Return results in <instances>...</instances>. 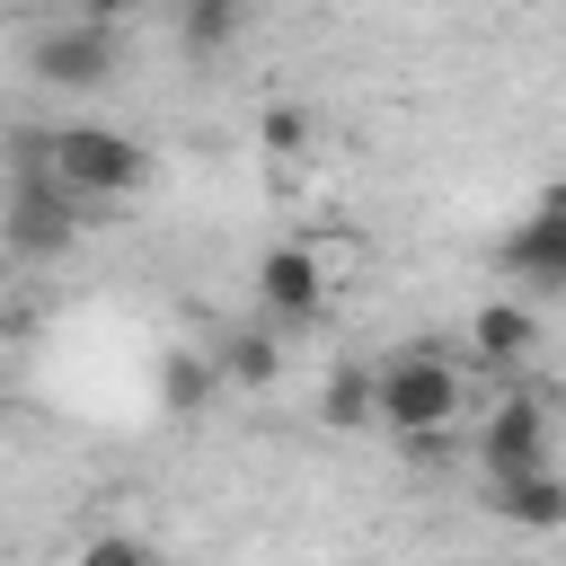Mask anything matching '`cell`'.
<instances>
[{
	"label": "cell",
	"mask_w": 566,
	"mask_h": 566,
	"mask_svg": "<svg viewBox=\"0 0 566 566\" xmlns=\"http://www.w3.org/2000/svg\"><path fill=\"white\" fill-rule=\"evenodd\" d=\"M451 416H460V371H451L433 345H407V354L380 363V424H389V433L424 442V433H442Z\"/></svg>",
	"instance_id": "1"
},
{
	"label": "cell",
	"mask_w": 566,
	"mask_h": 566,
	"mask_svg": "<svg viewBox=\"0 0 566 566\" xmlns=\"http://www.w3.org/2000/svg\"><path fill=\"white\" fill-rule=\"evenodd\" d=\"M44 168L71 186V195H133L142 177H150V159H142V142H124V133H106V124H62V133H44Z\"/></svg>",
	"instance_id": "2"
},
{
	"label": "cell",
	"mask_w": 566,
	"mask_h": 566,
	"mask_svg": "<svg viewBox=\"0 0 566 566\" xmlns=\"http://www.w3.org/2000/svg\"><path fill=\"white\" fill-rule=\"evenodd\" d=\"M106 71H115L106 18H62V27L35 35V80H53V88H97Z\"/></svg>",
	"instance_id": "3"
},
{
	"label": "cell",
	"mask_w": 566,
	"mask_h": 566,
	"mask_svg": "<svg viewBox=\"0 0 566 566\" xmlns=\"http://www.w3.org/2000/svg\"><path fill=\"white\" fill-rule=\"evenodd\" d=\"M478 451H486V478H531V469H548V424H539V407H531V398H504V407L486 416Z\"/></svg>",
	"instance_id": "4"
},
{
	"label": "cell",
	"mask_w": 566,
	"mask_h": 566,
	"mask_svg": "<svg viewBox=\"0 0 566 566\" xmlns=\"http://www.w3.org/2000/svg\"><path fill=\"white\" fill-rule=\"evenodd\" d=\"M495 256H504V274H522V283H566V195H548L531 221H513Z\"/></svg>",
	"instance_id": "5"
},
{
	"label": "cell",
	"mask_w": 566,
	"mask_h": 566,
	"mask_svg": "<svg viewBox=\"0 0 566 566\" xmlns=\"http://www.w3.org/2000/svg\"><path fill=\"white\" fill-rule=\"evenodd\" d=\"M256 301H265L274 318H318V301H327V265H318L310 248H265V265H256Z\"/></svg>",
	"instance_id": "6"
},
{
	"label": "cell",
	"mask_w": 566,
	"mask_h": 566,
	"mask_svg": "<svg viewBox=\"0 0 566 566\" xmlns=\"http://www.w3.org/2000/svg\"><path fill=\"white\" fill-rule=\"evenodd\" d=\"M486 504L522 531H566V478L557 469H531V478H486Z\"/></svg>",
	"instance_id": "7"
},
{
	"label": "cell",
	"mask_w": 566,
	"mask_h": 566,
	"mask_svg": "<svg viewBox=\"0 0 566 566\" xmlns=\"http://www.w3.org/2000/svg\"><path fill=\"white\" fill-rule=\"evenodd\" d=\"M469 336H478V354H486V363H522L539 327H531V310H522V301H486V310L469 318Z\"/></svg>",
	"instance_id": "8"
},
{
	"label": "cell",
	"mask_w": 566,
	"mask_h": 566,
	"mask_svg": "<svg viewBox=\"0 0 566 566\" xmlns=\"http://www.w3.org/2000/svg\"><path fill=\"white\" fill-rule=\"evenodd\" d=\"M212 389H221V354H168L159 363V407L168 416H195Z\"/></svg>",
	"instance_id": "9"
},
{
	"label": "cell",
	"mask_w": 566,
	"mask_h": 566,
	"mask_svg": "<svg viewBox=\"0 0 566 566\" xmlns=\"http://www.w3.org/2000/svg\"><path fill=\"white\" fill-rule=\"evenodd\" d=\"M318 416H327V424H345V433H354L363 416H380V371H354V363H345V371H327Z\"/></svg>",
	"instance_id": "10"
},
{
	"label": "cell",
	"mask_w": 566,
	"mask_h": 566,
	"mask_svg": "<svg viewBox=\"0 0 566 566\" xmlns=\"http://www.w3.org/2000/svg\"><path fill=\"white\" fill-rule=\"evenodd\" d=\"M239 9H248V0H186V9H177L186 53H221V44L239 35Z\"/></svg>",
	"instance_id": "11"
},
{
	"label": "cell",
	"mask_w": 566,
	"mask_h": 566,
	"mask_svg": "<svg viewBox=\"0 0 566 566\" xmlns=\"http://www.w3.org/2000/svg\"><path fill=\"white\" fill-rule=\"evenodd\" d=\"M283 371V354H274V336L265 327H239L230 345H221V380H248V389H265Z\"/></svg>",
	"instance_id": "12"
},
{
	"label": "cell",
	"mask_w": 566,
	"mask_h": 566,
	"mask_svg": "<svg viewBox=\"0 0 566 566\" xmlns=\"http://www.w3.org/2000/svg\"><path fill=\"white\" fill-rule=\"evenodd\" d=\"M301 142H310V115L301 106H274L265 115V150H301Z\"/></svg>",
	"instance_id": "13"
},
{
	"label": "cell",
	"mask_w": 566,
	"mask_h": 566,
	"mask_svg": "<svg viewBox=\"0 0 566 566\" xmlns=\"http://www.w3.org/2000/svg\"><path fill=\"white\" fill-rule=\"evenodd\" d=\"M80 566H150V548H142V539H88Z\"/></svg>",
	"instance_id": "14"
},
{
	"label": "cell",
	"mask_w": 566,
	"mask_h": 566,
	"mask_svg": "<svg viewBox=\"0 0 566 566\" xmlns=\"http://www.w3.org/2000/svg\"><path fill=\"white\" fill-rule=\"evenodd\" d=\"M97 9H115V0H97Z\"/></svg>",
	"instance_id": "15"
}]
</instances>
